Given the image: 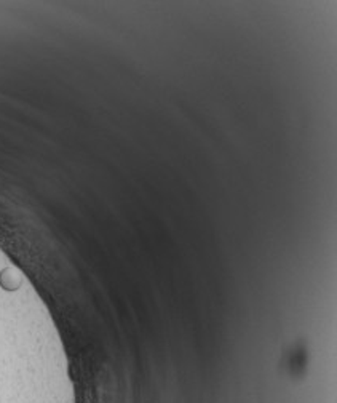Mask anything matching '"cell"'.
<instances>
[{
    "label": "cell",
    "mask_w": 337,
    "mask_h": 403,
    "mask_svg": "<svg viewBox=\"0 0 337 403\" xmlns=\"http://www.w3.org/2000/svg\"><path fill=\"white\" fill-rule=\"evenodd\" d=\"M23 282L24 277L21 274V271L18 268H13V266H7V268L0 272V287H2L5 291L20 290Z\"/></svg>",
    "instance_id": "obj_1"
}]
</instances>
